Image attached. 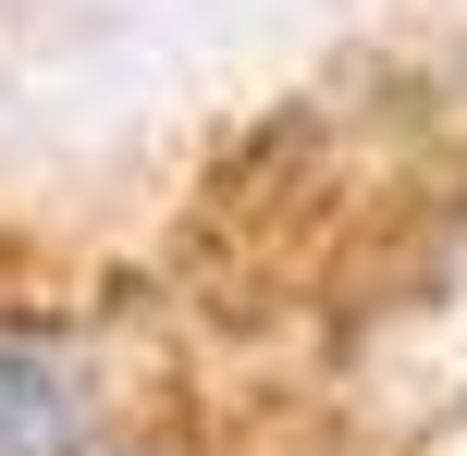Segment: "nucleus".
<instances>
[{"instance_id":"obj_1","label":"nucleus","mask_w":467,"mask_h":456,"mask_svg":"<svg viewBox=\"0 0 467 456\" xmlns=\"http://www.w3.org/2000/svg\"><path fill=\"white\" fill-rule=\"evenodd\" d=\"M74 444V395L49 358H25V345H0V456H62Z\"/></svg>"}]
</instances>
